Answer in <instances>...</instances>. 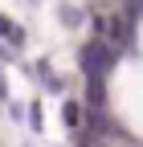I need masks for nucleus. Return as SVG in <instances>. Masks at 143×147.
Returning a JSON list of instances; mask_svg holds the SVG:
<instances>
[{"instance_id":"1","label":"nucleus","mask_w":143,"mask_h":147,"mask_svg":"<svg viewBox=\"0 0 143 147\" xmlns=\"http://www.w3.org/2000/svg\"><path fill=\"white\" fill-rule=\"evenodd\" d=\"M115 61H119V53L106 45V41H90V45L82 49V74H90V78H102Z\"/></svg>"},{"instance_id":"2","label":"nucleus","mask_w":143,"mask_h":147,"mask_svg":"<svg viewBox=\"0 0 143 147\" xmlns=\"http://www.w3.org/2000/svg\"><path fill=\"white\" fill-rule=\"evenodd\" d=\"M61 119H65V127H78V102H65L61 106Z\"/></svg>"},{"instance_id":"3","label":"nucleus","mask_w":143,"mask_h":147,"mask_svg":"<svg viewBox=\"0 0 143 147\" xmlns=\"http://www.w3.org/2000/svg\"><path fill=\"white\" fill-rule=\"evenodd\" d=\"M0 37H8V41H21V33L12 29V21H8V16H0Z\"/></svg>"},{"instance_id":"4","label":"nucleus","mask_w":143,"mask_h":147,"mask_svg":"<svg viewBox=\"0 0 143 147\" xmlns=\"http://www.w3.org/2000/svg\"><path fill=\"white\" fill-rule=\"evenodd\" d=\"M29 131H41V106H29Z\"/></svg>"},{"instance_id":"5","label":"nucleus","mask_w":143,"mask_h":147,"mask_svg":"<svg viewBox=\"0 0 143 147\" xmlns=\"http://www.w3.org/2000/svg\"><path fill=\"white\" fill-rule=\"evenodd\" d=\"M61 21H65V25H78L82 12H78V8H61Z\"/></svg>"},{"instance_id":"6","label":"nucleus","mask_w":143,"mask_h":147,"mask_svg":"<svg viewBox=\"0 0 143 147\" xmlns=\"http://www.w3.org/2000/svg\"><path fill=\"white\" fill-rule=\"evenodd\" d=\"M8 115H12L16 123H21V119H29V110H25V106H16V102H12V106H8Z\"/></svg>"},{"instance_id":"7","label":"nucleus","mask_w":143,"mask_h":147,"mask_svg":"<svg viewBox=\"0 0 143 147\" xmlns=\"http://www.w3.org/2000/svg\"><path fill=\"white\" fill-rule=\"evenodd\" d=\"M0 102H8V82H4V74H0Z\"/></svg>"}]
</instances>
